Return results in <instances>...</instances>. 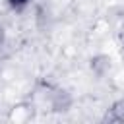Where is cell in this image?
<instances>
[{
  "label": "cell",
  "instance_id": "6da1fadb",
  "mask_svg": "<svg viewBox=\"0 0 124 124\" xmlns=\"http://www.w3.org/2000/svg\"><path fill=\"white\" fill-rule=\"evenodd\" d=\"M6 4L12 12H23L31 4V0H6Z\"/></svg>",
  "mask_w": 124,
  "mask_h": 124
},
{
  "label": "cell",
  "instance_id": "7a4b0ae2",
  "mask_svg": "<svg viewBox=\"0 0 124 124\" xmlns=\"http://www.w3.org/2000/svg\"><path fill=\"white\" fill-rule=\"evenodd\" d=\"M2 43H4V29L0 27V45H2Z\"/></svg>",
  "mask_w": 124,
  "mask_h": 124
}]
</instances>
